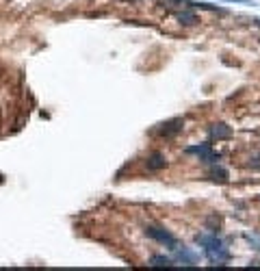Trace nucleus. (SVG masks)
Returning a JSON list of instances; mask_svg holds the SVG:
<instances>
[{
  "instance_id": "obj_3",
  "label": "nucleus",
  "mask_w": 260,
  "mask_h": 271,
  "mask_svg": "<svg viewBox=\"0 0 260 271\" xmlns=\"http://www.w3.org/2000/svg\"><path fill=\"white\" fill-rule=\"evenodd\" d=\"M186 154H197L200 156V161L202 163H208V165H212V163H217V161L221 159L217 152H212V145L210 143H200V145H189V148L184 150Z\"/></svg>"
},
{
  "instance_id": "obj_7",
  "label": "nucleus",
  "mask_w": 260,
  "mask_h": 271,
  "mask_svg": "<svg viewBox=\"0 0 260 271\" xmlns=\"http://www.w3.org/2000/svg\"><path fill=\"white\" fill-rule=\"evenodd\" d=\"M176 252V260L182 265H195L197 263V254L195 252H191L189 247H184V245H178L174 249Z\"/></svg>"
},
{
  "instance_id": "obj_8",
  "label": "nucleus",
  "mask_w": 260,
  "mask_h": 271,
  "mask_svg": "<svg viewBox=\"0 0 260 271\" xmlns=\"http://www.w3.org/2000/svg\"><path fill=\"white\" fill-rule=\"evenodd\" d=\"M208 178H210L212 182H221V185H226V182L230 180V174H228L226 167H221V165L212 163V167L208 169Z\"/></svg>"
},
{
  "instance_id": "obj_12",
  "label": "nucleus",
  "mask_w": 260,
  "mask_h": 271,
  "mask_svg": "<svg viewBox=\"0 0 260 271\" xmlns=\"http://www.w3.org/2000/svg\"><path fill=\"white\" fill-rule=\"evenodd\" d=\"M223 2H243V4H254V0H223Z\"/></svg>"
},
{
  "instance_id": "obj_9",
  "label": "nucleus",
  "mask_w": 260,
  "mask_h": 271,
  "mask_svg": "<svg viewBox=\"0 0 260 271\" xmlns=\"http://www.w3.org/2000/svg\"><path fill=\"white\" fill-rule=\"evenodd\" d=\"M176 20H178L180 24H184V26H193V24H197L200 22V18H197V15L193 13V11H178L176 13Z\"/></svg>"
},
{
  "instance_id": "obj_10",
  "label": "nucleus",
  "mask_w": 260,
  "mask_h": 271,
  "mask_svg": "<svg viewBox=\"0 0 260 271\" xmlns=\"http://www.w3.org/2000/svg\"><path fill=\"white\" fill-rule=\"evenodd\" d=\"M150 267H158V269L174 267V260L167 258V256H152V258H150Z\"/></svg>"
},
{
  "instance_id": "obj_4",
  "label": "nucleus",
  "mask_w": 260,
  "mask_h": 271,
  "mask_svg": "<svg viewBox=\"0 0 260 271\" xmlns=\"http://www.w3.org/2000/svg\"><path fill=\"white\" fill-rule=\"evenodd\" d=\"M182 126H184V122H182V117H174V119H167V122L158 124V126L154 128V135H158V137H176V135L182 130Z\"/></svg>"
},
{
  "instance_id": "obj_13",
  "label": "nucleus",
  "mask_w": 260,
  "mask_h": 271,
  "mask_svg": "<svg viewBox=\"0 0 260 271\" xmlns=\"http://www.w3.org/2000/svg\"><path fill=\"white\" fill-rule=\"evenodd\" d=\"M254 22H256V24H258V26H260V20H254Z\"/></svg>"
},
{
  "instance_id": "obj_1",
  "label": "nucleus",
  "mask_w": 260,
  "mask_h": 271,
  "mask_svg": "<svg viewBox=\"0 0 260 271\" xmlns=\"http://www.w3.org/2000/svg\"><path fill=\"white\" fill-rule=\"evenodd\" d=\"M195 241L204 247V256L210 260L215 267H217V265L223 267V265L230 263V249H228V245L221 241L219 237H217L215 232H210V234H204V232L197 234Z\"/></svg>"
},
{
  "instance_id": "obj_2",
  "label": "nucleus",
  "mask_w": 260,
  "mask_h": 271,
  "mask_svg": "<svg viewBox=\"0 0 260 271\" xmlns=\"http://www.w3.org/2000/svg\"><path fill=\"white\" fill-rule=\"evenodd\" d=\"M145 234H148L150 239H154V241H158V243H163V245H167L169 249H176V247L180 245L178 239H176L169 230H165V228H160V226H145Z\"/></svg>"
},
{
  "instance_id": "obj_11",
  "label": "nucleus",
  "mask_w": 260,
  "mask_h": 271,
  "mask_svg": "<svg viewBox=\"0 0 260 271\" xmlns=\"http://www.w3.org/2000/svg\"><path fill=\"white\" fill-rule=\"evenodd\" d=\"M206 230H210V232H219L221 230V219L219 217H208L206 219Z\"/></svg>"
},
{
  "instance_id": "obj_5",
  "label": "nucleus",
  "mask_w": 260,
  "mask_h": 271,
  "mask_svg": "<svg viewBox=\"0 0 260 271\" xmlns=\"http://www.w3.org/2000/svg\"><path fill=\"white\" fill-rule=\"evenodd\" d=\"M208 137L210 139H230L232 137V128L228 126V124H223V122H217V124H210L208 126Z\"/></svg>"
},
{
  "instance_id": "obj_6",
  "label": "nucleus",
  "mask_w": 260,
  "mask_h": 271,
  "mask_svg": "<svg viewBox=\"0 0 260 271\" xmlns=\"http://www.w3.org/2000/svg\"><path fill=\"white\" fill-rule=\"evenodd\" d=\"M145 167H148V171H160L167 167V159H165V154L160 152H152L145 159Z\"/></svg>"
}]
</instances>
